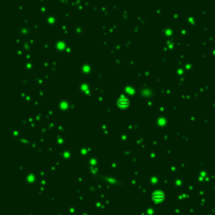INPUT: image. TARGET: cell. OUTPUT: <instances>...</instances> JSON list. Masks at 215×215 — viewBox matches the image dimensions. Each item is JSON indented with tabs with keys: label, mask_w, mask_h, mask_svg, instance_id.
I'll list each match as a JSON object with an SVG mask.
<instances>
[{
	"label": "cell",
	"mask_w": 215,
	"mask_h": 215,
	"mask_svg": "<svg viewBox=\"0 0 215 215\" xmlns=\"http://www.w3.org/2000/svg\"><path fill=\"white\" fill-rule=\"evenodd\" d=\"M166 196L164 194V192H162L161 191H156L155 192H153L151 195V198L153 201H156V203L162 202L165 199Z\"/></svg>",
	"instance_id": "cell-1"
}]
</instances>
